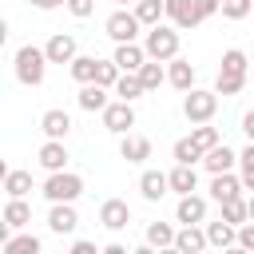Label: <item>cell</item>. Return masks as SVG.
<instances>
[{"mask_svg": "<svg viewBox=\"0 0 254 254\" xmlns=\"http://www.w3.org/2000/svg\"><path fill=\"white\" fill-rule=\"evenodd\" d=\"M79 190H83V179L71 175V171H52V179L44 183V194H48L52 202H71Z\"/></svg>", "mask_w": 254, "mask_h": 254, "instance_id": "obj_1", "label": "cell"}, {"mask_svg": "<svg viewBox=\"0 0 254 254\" xmlns=\"http://www.w3.org/2000/svg\"><path fill=\"white\" fill-rule=\"evenodd\" d=\"M44 60H48V52H40V48H20V52H16V75H20L24 83H40V79H44Z\"/></svg>", "mask_w": 254, "mask_h": 254, "instance_id": "obj_2", "label": "cell"}, {"mask_svg": "<svg viewBox=\"0 0 254 254\" xmlns=\"http://www.w3.org/2000/svg\"><path fill=\"white\" fill-rule=\"evenodd\" d=\"M147 52H151L155 60H175V52H179V32L155 24V28L147 32Z\"/></svg>", "mask_w": 254, "mask_h": 254, "instance_id": "obj_3", "label": "cell"}, {"mask_svg": "<svg viewBox=\"0 0 254 254\" xmlns=\"http://www.w3.org/2000/svg\"><path fill=\"white\" fill-rule=\"evenodd\" d=\"M214 107H218L214 91H194V87H190V95L183 99V111H187V119H194V123H206V119L214 115Z\"/></svg>", "mask_w": 254, "mask_h": 254, "instance_id": "obj_4", "label": "cell"}, {"mask_svg": "<svg viewBox=\"0 0 254 254\" xmlns=\"http://www.w3.org/2000/svg\"><path fill=\"white\" fill-rule=\"evenodd\" d=\"M139 24H143V20H139L135 12H111V16H107V36L119 40V44H123V40H135Z\"/></svg>", "mask_w": 254, "mask_h": 254, "instance_id": "obj_5", "label": "cell"}, {"mask_svg": "<svg viewBox=\"0 0 254 254\" xmlns=\"http://www.w3.org/2000/svg\"><path fill=\"white\" fill-rule=\"evenodd\" d=\"M103 127H107V131H127V127H135V107H131L127 99L107 103V107H103Z\"/></svg>", "mask_w": 254, "mask_h": 254, "instance_id": "obj_6", "label": "cell"}, {"mask_svg": "<svg viewBox=\"0 0 254 254\" xmlns=\"http://www.w3.org/2000/svg\"><path fill=\"white\" fill-rule=\"evenodd\" d=\"M99 222L111 226V230H119V226L131 222V206H127L123 198H103V206H99Z\"/></svg>", "mask_w": 254, "mask_h": 254, "instance_id": "obj_7", "label": "cell"}, {"mask_svg": "<svg viewBox=\"0 0 254 254\" xmlns=\"http://www.w3.org/2000/svg\"><path fill=\"white\" fill-rule=\"evenodd\" d=\"M44 52H48V60H52V64H71V60H75V40L60 32V36H52V40H48V48H44Z\"/></svg>", "mask_w": 254, "mask_h": 254, "instance_id": "obj_8", "label": "cell"}, {"mask_svg": "<svg viewBox=\"0 0 254 254\" xmlns=\"http://www.w3.org/2000/svg\"><path fill=\"white\" fill-rule=\"evenodd\" d=\"M143 56H147V52H143L135 40H123V44L115 48V64H119L123 71H139V67H143Z\"/></svg>", "mask_w": 254, "mask_h": 254, "instance_id": "obj_9", "label": "cell"}, {"mask_svg": "<svg viewBox=\"0 0 254 254\" xmlns=\"http://www.w3.org/2000/svg\"><path fill=\"white\" fill-rule=\"evenodd\" d=\"M167 187H171V175H163V171H143V179H139V190H143V198H163L167 194Z\"/></svg>", "mask_w": 254, "mask_h": 254, "instance_id": "obj_10", "label": "cell"}, {"mask_svg": "<svg viewBox=\"0 0 254 254\" xmlns=\"http://www.w3.org/2000/svg\"><path fill=\"white\" fill-rule=\"evenodd\" d=\"M40 127L48 131V139H64V135H67V127H71V115H67V111H60V107H52V111H44Z\"/></svg>", "mask_w": 254, "mask_h": 254, "instance_id": "obj_11", "label": "cell"}, {"mask_svg": "<svg viewBox=\"0 0 254 254\" xmlns=\"http://www.w3.org/2000/svg\"><path fill=\"white\" fill-rule=\"evenodd\" d=\"M119 155H123L127 163H139V159H147V155H151V139H147V135H123Z\"/></svg>", "mask_w": 254, "mask_h": 254, "instance_id": "obj_12", "label": "cell"}, {"mask_svg": "<svg viewBox=\"0 0 254 254\" xmlns=\"http://www.w3.org/2000/svg\"><path fill=\"white\" fill-rule=\"evenodd\" d=\"M75 210H71V202H56L52 206V214H48V226L56 230V234H67V230H75Z\"/></svg>", "mask_w": 254, "mask_h": 254, "instance_id": "obj_13", "label": "cell"}, {"mask_svg": "<svg viewBox=\"0 0 254 254\" xmlns=\"http://www.w3.org/2000/svg\"><path fill=\"white\" fill-rule=\"evenodd\" d=\"M163 4H167V16H171L179 28L198 24V16H194V0H163Z\"/></svg>", "mask_w": 254, "mask_h": 254, "instance_id": "obj_14", "label": "cell"}, {"mask_svg": "<svg viewBox=\"0 0 254 254\" xmlns=\"http://www.w3.org/2000/svg\"><path fill=\"white\" fill-rule=\"evenodd\" d=\"M40 163H44L48 171H64V163H67V151H64V143H60V139H48V143L40 147Z\"/></svg>", "mask_w": 254, "mask_h": 254, "instance_id": "obj_15", "label": "cell"}, {"mask_svg": "<svg viewBox=\"0 0 254 254\" xmlns=\"http://www.w3.org/2000/svg\"><path fill=\"white\" fill-rule=\"evenodd\" d=\"M194 183H198V175H194V163H179V167L171 171V190H179V194H190V190H194Z\"/></svg>", "mask_w": 254, "mask_h": 254, "instance_id": "obj_16", "label": "cell"}, {"mask_svg": "<svg viewBox=\"0 0 254 254\" xmlns=\"http://www.w3.org/2000/svg\"><path fill=\"white\" fill-rule=\"evenodd\" d=\"M238 190H242V179H234V175H226V171H218V175H214V183H210V194H214L218 202L234 198Z\"/></svg>", "mask_w": 254, "mask_h": 254, "instance_id": "obj_17", "label": "cell"}, {"mask_svg": "<svg viewBox=\"0 0 254 254\" xmlns=\"http://www.w3.org/2000/svg\"><path fill=\"white\" fill-rule=\"evenodd\" d=\"M175 214H179V222H202V214H206V202H202L198 194H183Z\"/></svg>", "mask_w": 254, "mask_h": 254, "instance_id": "obj_18", "label": "cell"}, {"mask_svg": "<svg viewBox=\"0 0 254 254\" xmlns=\"http://www.w3.org/2000/svg\"><path fill=\"white\" fill-rule=\"evenodd\" d=\"M206 242H210V238H206L202 230H194V222H187V230H183V234H175V246H179L183 254H198Z\"/></svg>", "mask_w": 254, "mask_h": 254, "instance_id": "obj_19", "label": "cell"}, {"mask_svg": "<svg viewBox=\"0 0 254 254\" xmlns=\"http://www.w3.org/2000/svg\"><path fill=\"white\" fill-rule=\"evenodd\" d=\"M79 107L83 111H103L107 107V95H103V83H83V91H79Z\"/></svg>", "mask_w": 254, "mask_h": 254, "instance_id": "obj_20", "label": "cell"}, {"mask_svg": "<svg viewBox=\"0 0 254 254\" xmlns=\"http://www.w3.org/2000/svg\"><path fill=\"white\" fill-rule=\"evenodd\" d=\"M167 79H171L175 87L190 91V83H194V67H190V60H171V71H167Z\"/></svg>", "mask_w": 254, "mask_h": 254, "instance_id": "obj_21", "label": "cell"}, {"mask_svg": "<svg viewBox=\"0 0 254 254\" xmlns=\"http://www.w3.org/2000/svg\"><path fill=\"white\" fill-rule=\"evenodd\" d=\"M115 91H119V95H123V99L131 103V99H135V95H143L147 87H143L139 71H127V75H119V79H115Z\"/></svg>", "mask_w": 254, "mask_h": 254, "instance_id": "obj_22", "label": "cell"}, {"mask_svg": "<svg viewBox=\"0 0 254 254\" xmlns=\"http://www.w3.org/2000/svg\"><path fill=\"white\" fill-rule=\"evenodd\" d=\"M230 163H234V151L226 147V143H218V147H210L206 151V167L218 175V171H230Z\"/></svg>", "mask_w": 254, "mask_h": 254, "instance_id": "obj_23", "label": "cell"}, {"mask_svg": "<svg viewBox=\"0 0 254 254\" xmlns=\"http://www.w3.org/2000/svg\"><path fill=\"white\" fill-rule=\"evenodd\" d=\"M28 218H32V210H28V202H24L20 194H12V202L4 206V222H8V226H24Z\"/></svg>", "mask_w": 254, "mask_h": 254, "instance_id": "obj_24", "label": "cell"}, {"mask_svg": "<svg viewBox=\"0 0 254 254\" xmlns=\"http://www.w3.org/2000/svg\"><path fill=\"white\" fill-rule=\"evenodd\" d=\"M4 254H40V238H36V234L4 238Z\"/></svg>", "mask_w": 254, "mask_h": 254, "instance_id": "obj_25", "label": "cell"}, {"mask_svg": "<svg viewBox=\"0 0 254 254\" xmlns=\"http://www.w3.org/2000/svg\"><path fill=\"white\" fill-rule=\"evenodd\" d=\"M206 238H210L214 246H230V242H234V222H226V218L210 222V226H206Z\"/></svg>", "mask_w": 254, "mask_h": 254, "instance_id": "obj_26", "label": "cell"}, {"mask_svg": "<svg viewBox=\"0 0 254 254\" xmlns=\"http://www.w3.org/2000/svg\"><path fill=\"white\" fill-rule=\"evenodd\" d=\"M167 12V4L163 0H135V16L143 20V24H159V16Z\"/></svg>", "mask_w": 254, "mask_h": 254, "instance_id": "obj_27", "label": "cell"}, {"mask_svg": "<svg viewBox=\"0 0 254 254\" xmlns=\"http://www.w3.org/2000/svg\"><path fill=\"white\" fill-rule=\"evenodd\" d=\"M95 64H99L95 56H75V60H71V75H75L79 83H91V79H95Z\"/></svg>", "mask_w": 254, "mask_h": 254, "instance_id": "obj_28", "label": "cell"}, {"mask_svg": "<svg viewBox=\"0 0 254 254\" xmlns=\"http://www.w3.org/2000/svg\"><path fill=\"white\" fill-rule=\"evenodd\" d=\"M4 190L8 194H28L32 190V175L28 171H8L4 175Z\"/></svg>", "mask_w": 254, "mask_h": 254, "instance_id": "obj_29", "label": "cell"}, {"mask_svg": "<svg viewBox=\"0 0 254 254\" xmlns=\"http://www.w3.org/2000/svg\"><path fill=\"white\" fill-rule=\"evenodd\" d=\"M242 83H246V75H238V71H218V95H234V91H242Z\"/></svg>", "mask_w": 254, "mask_h": 254, "instance_id": "obj_30", "label": "cell"}, {"mask_svg": "<svg viewBox=\"0 0 254 254\" xmlns=\"http://www.w3.org/2000/svg\"><path fill=\"white\" fill-rule=\"evenodd\" d=\"M115 79H119V64H115V60H99V64H95V83L111 87Z\"/></svg>", "mask_w": 254, "mask_h": 254, "instance_id": "obj_31", "label": "cell"}, {"mask_svg": "<svg viewBox=\"0 0 254 254\" xmlns=\"http://www.w3.org/2000/svg\"><path fill=\"white\" fill-rule=\"evenodd\" d=\"M246 214H250V206H246V202H242V198H238V194H234V198H226V202H222V218H226V222H242V218H246Z\"/></svg>", "mask_w": 254, "mask_h": 254, "instance_id": "obj_32", "label": "cell"}, {"mask_svg": "<svg viewBox=\"0 0 254 254\" xmlns=\"http://www.w3.org/2000/svg\"><path fill=\"white\" fill-rule=\"evenodd\" d=\"M190 139H194V147H198L202 155H206L210 147H218V131H214V127H194V135H190Z\"/></svg>", "mask_w": 254, "mask_h": 254, "instance_id": "obj_33", "label": "cell"}, {"mask_svg": "<svg viewBox=\"0 0 254 254\" xmlns=\"http://www.w3.org/2000/svg\"><path fill=\"white\" fill-rule=\"evenodd\" d=\"M147 242H151V246H171V242H175V234H171V226H167V222H151Z\"/></svg>", "mask_w": 254, "mask_h": 254, "instance_id": "obj_34", "label": "cell"}, {"mask_svg": "<svg viewBox=\"0 0 254 254\" xmlns=\"http://www.w3.org/2000/svg\"><path fill=\"white\" fill-rule=\"evenodd\" d=\"M218 71H238V75H246V56L238 52V48H230L226 56H222V67Z\"/></svg>", "mask_w": 254, "mask_h": 254, "instance_id": "obj_35", "label": "cell"}, {"mask_svg": "<svg viewBox=\"0 0 254 254\" xmlns=\"http://www.w3.org/2000/svg\"><path fill=\"white\" fill-rule=\"evenodd\" d=\"M175 159L179 163H194V159H202V151L194 147V139H179L175 143Z\"/></svg>", "mask_w": 254, "mask_h": 254, "instance_id": "obj_36", "label": "cell"}, {"mask_svg": "<svg viewBox=\"0 0 254 254\" xmlns=\"http://www.w3.org/2000/svg\"><path fill=\"white\" fill-rule=\"evenodd\" d=\"M139 79H143V87L151 91V87L163 83V67H159V64H143V67H139Z\"/></svg>", "mask_w": 254, "mask_h": 254, "instance_id": "obj_37", "label": "cell"}, {"mask_svg": "<svg viewBox=\"0 0 254 254\" xmlns=\"http://www.w3.org/2000/svg\"><path fill=\"white\" fill-rule=\"evenodd\" d=\"M250 4H254V0H222V16H230V20H242V16L250 12Z\"/></svg>", "mask_w": 254, "mask_h": 254, "instance_id": "obj_38", "label": "cell"}, {"mask_svg": "<svg viewBox=\"0 0 254 254\" xmlns=\"http://www.w3.org/2000/svg\"><path fill=\"white\" fill-rule=\"evenodd\" d=\"M218 12V0H194V16L198 20H206V16H214Z\"/></svg>", "mask_w": 254, "mask_h": 254, "instance_id": "obj_39", "label": "cell"}, {"mask_svg": "<svg viewBox=\"0 0 254 254\" xmlns=\"http://www.w3.org/2000/svg\"><path fill=\"white\" fill-rule=\"evenodd\" d=\"M91 8H95V0H67L71 16H91Z\"/></svg>", "mask_w": 254, "mask_h": 254, "instance_id": "obj_40", "label": "cell"}, {"mask_svg": "<svg viewBox=\"0 0 254 254\" xmlns=\"http://www.w3.org/2000/svg\"><path fill=\"white\" fill-rule=\"evenodd\" d=\"M242 187L254 190V163H242Z\"/></svg>", "mask_w": 254, "mask_h": 254, "instance_id": "obj_41", "label": "cell"}, {"mask_svg": "<svg viewBox=\"0 0 254 254\" xmlns=\"http://www.w3.org/2000/svg\"><path fill=\"white\" fill-rule=\"evenodd\" d=\"M238 242H242L246 250H254V222H250V226H242V234H238Z\"/></svg>", "mask_w": 254, "mask_h": 254, "instance_id": "obj_42", "label": "cell"}, {"mask_svg": "<svg viewBox=\"0 0 254 254\" xmlns=\"http://www.w3.org/2000/svg\"><path fill=\"white\" fill-rule=\"evenodd\" d=\"M242 131H246V135H250V143H254V111H246V115H242Z\"/></svg>", "mask_w": 254, "mask_h": 254, "instance_id": "obj_43", "label": "cell"}, {"mask_svg": "<svg viewBox=\"0 0 254 254\" xmlns=\"http://www.w3.org/2000/svg\"><path fill=\"white\" fill-rule=\"evenodd\" d=\"M71 254H95V242H75Z\"/></svg>", "mask_w": 254, "mask_h": 254, "instance_id": "obj_44", "label": "cell"}, {"mask_svg": "<svg viewBox=\"0 0 254 254\" xmlns=\"http://www.w3.org/2000/svg\"><path fill=\"white\" fill-rule=\"evenodd\" d=\"M36 8H56V4H67V0H32Z\"/></svg>", "mask_w": 254, "mask_h": 254, "instance_id": "obj_45", "label": "cell"}, {"mask_svg": "<svg viewBox=\"0 0 254 254\" xmlns=\"http://www.w3.org/2000/svg\"><path fill=\"white\" fill-rule=\"evenodd\" d=\"M246 206H250V218H254V198H250V202H246Z\"/></svg>", "mask_w": 254, "mask_h": 254, "instance_id": "obj_46", "label": "cell"}]
</instances>
